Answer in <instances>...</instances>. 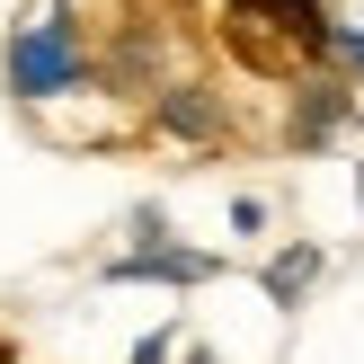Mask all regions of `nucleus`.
<instances>
[{
    "label": "nucleus",
    "instance_id": "nucleus-1",
    "mask_svg": "<svg viewBox=\"0 0 364 364\" xmlns=\"http://www.w3.org/2000/svg\"><path fill=\"white\" fill-rule=\"evenodd\" d=\"M0 71H9V98L27 107V116L107 89V80H98V36H89V18H71V0H36V9L9 27Z\"/></svg>",
    "mask_w": 364,
    "mask_h": 364
},
{
    "label": "nucleus",
    "instance_id": "nucleus-9",
    "mask_svg": "<svg viewBox=\"0 0 364 364\" xmlns=\"http://www.w3.org/2000/svg\"><path fill=\"white\" fill-rule=\"evenodd\" d=\"M0 364H18V355H9V338H0Z\"/></svg>",
    "mask_w": 364,
    "mask_h": 364
},
{
    "label": "nucleus",
    "instance_id": "nucleus-6",
    "mask_svg": "<svg viewBox=\"0 0 364 364\" xmlns=\"http://www.w3.org/2000/svg\"><path fill=\"white\" fill-rule=\"evenodd\" d=\"M311 276H320V249H311V240L284 249V258L267 267V302H302V294H311Z\"/></svg>",
    "mask_w": 364,
    "mask_h": 364
},
{
    "label": "nucleus",
    "instance_id": "nucleus-11",
    "mask_svg": "<svg viewBox=\"0 0 364 364\" xmlns=\"http://www.w3.org/2000/svg\"><path fill=\"white\" fill-rule=\"evenodd\" d=\"M355 196H364V169H355Z\"/></svg>",
    "mask_w": 364,
    "mask_h": 364
},
{
    "label": "nucleus",
    "instance_id": "nucleus-4",
    "mask_svg": "<svg viewBox=\"0 0 364 364\" xmlns=\"http://www.w3.org/2000/svg\"><path fill=\"white\" fill-rule=\"evenodd\" d=\"M347 107H355V89H347V71H302L294 80V116H284V142H294V151H320V142L338 134V124H347Z\"/></svg>",
    "mask_w": 364,
    "mask_h": 364
},
{
    "label": "nucleus",
    "instance_id": "nucleus-3",
    "mask_svg": "<svg viewBox=\"0 0 364 364\" xmlns=\"http://www.w3.org/2000/svg\"><path fill=\"white\" fill-rule=\"evenodd\" d=\"M151 134L187 142V151H223L231 142V98L205 80V71H178L169 89H151Z\"/></svg>",
    "mask_w": 364,
    "mask_h": 364
},
{
    "label": "nucleus",
    "instance_id": "nucleus-8",
    "mask_svg": "<svg viewBox=\"0 0 364 364\" xmlns=\"http://www.w3.org/2000/svg\"><path fill=\"white\" fill-rule=\"evenodd\" d=\"M231 231H240V240H267V205L258 196H231Z\"/></svg>",
    "mask_w": 364,
    "mask_h": 364
},
{
    "label": "nucleus",
    "instance_id": "nucleus-10",
    "mask_svg": "<svg viewBox=\"0 0 364 364\" xmlns=\"http://www.w3.org/2000/svg\"><path fill=\"white\" fill-rule=\"evenodd\" d=\"M187 364H213V355H205V347H196V355H187Z\"/></svg>",
    "mask_w": 364,
    "mask_h": 364
},
{
    "label": "nucleus",
    "instance_id": "nucleus-2",
    "mask_svg": "<svg viewBox=\"0 0 364 364\" xmlns=\"http://www.w3.org/2000/svg\"><path fill=\"white\" fill-rule=\"evenodd\" d=\"M223 45L240 53V71L294 89L302 71H329L338 18L329 0H223Z\"/></svg>",
    "mask_w": 364,
    "mask_h": 364
},
{
    "label": "nucleus",
    "instance_id": "nucleus-7",
    "mask_svg": "<svg viewBox=\"0 0 364 364\" xmlns=\"http://www.w3.org/2000/svg\"><path fill=\"white\" fill-rule=\"evenodd\" d=\"M329 63L347 71V89H364V27H347V18H338V45H329Z\"/></svg>",
    "mask_w": 364,
    "mask_h": 364
},
{
    "label": "nucleus",
    "instance_id": "nucleus-5",
    "mask_svg": "<svg viewBox=\"0 0 364 364\" xmlns=\"http://www.w3.org/2000/svg\"><path fill=\"white\" fill-rule=\"evenodd\" d=\"M107 276H116V284H205L213 258H205V249H124Z\"/></svg>",
    "mask_w": 364,
    "mask_h": 364
}]
</instances>
